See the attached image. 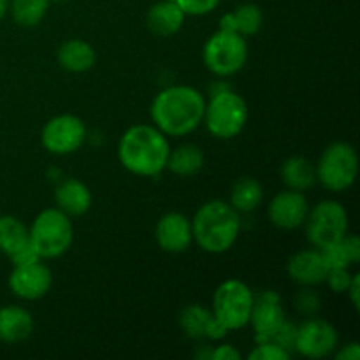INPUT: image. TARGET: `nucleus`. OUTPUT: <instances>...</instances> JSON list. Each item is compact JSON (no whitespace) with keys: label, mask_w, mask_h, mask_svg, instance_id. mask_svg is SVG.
Masks as SVG:
<instances>
[{"label":"nucleus","mask_w":360,"mask_h":360,"mask_svg":"<svg viewBox=\"0 0 360 360\" xmlns=\"http://www.w3.org/2000/svg\"><path fill=\"white\" fill-rule=\"evenodd\" d=\"M206 97L188 84H172L155 95L151 122L167 137H185L202 125Z\"/></svg>","instance_id":"nucleus-1"},{"label":"nucleus","mask_w":360,"mask_h":360,"mask_svg":"<svg viewBox=\"0 0 360 360\" xmlns=\"http://www.w3.org/2000/svg\"><path fill=\"white\" fill-rule=\"evenodd\" d=\"M171 151L167 136L155 125L137 123L122 134L118 143L120 164L141 178H157L167 169Z\"/></svg>","instance_id":"nucleus-2"},{"label":"nucleus","mask_w":360,"mask_h":360,"mask_svg":"<svg viewBox=\"0 0 360 360\" xmlns=\"http://www.w3.org/2000/svg\"><path fill=\"white\" fill-rule=\"evenodd\" d=\"M193 243L202 252L221 255L234 248L241 232V213L227 200L214 199L202 204L192 218Z\"/></svg>","instance_id":"nucleus-3"},{"label":"nucleus","mask_w":360,"mask_h":360,"mask_svg":"<svg viewBox=\"0 0 360 360\" xmlns=\"http://www.w3.org/2000/svg\"><path fill=\"white\" fill-rule=\"evenodd\" d=\"M28 241L41 260L58 259L69 252L74 241L70 217L58 207L42 210L28 227Z\"/></svg>","instance_id":"nucleus-4"},{"label":"nucleus","mask_w":360,"mask_h":360,"mask_svg":"<svg viewBox=\"0 0 360 360\" xmlns=\"http://www.w3.org/2000/svg\"><path fill=\"white\" fill-rule=\"evenodd\" d=\"M202 123L206 125L207 132L217 139H234L248 123V104L231 88L210 95V101H206Z\"/></svg>","instance_id":"nucleus-5"},{"label":"nucleus","mask_w":360,"mask_h":360,"mask_svg":"<svg viewBox=\"0 0 360 360\" xmlns=\"http://www.w3.org/2000/svg\"><path fill=\"white\" fill-rule=\"evenodd\" d=\"M316 169V181L334 193L347 192L359 176V155L350 143L336 141L322 151Z\"/></svg>","instance_id":"nucleus-6"},{"label":"nucleus","mask_w":360,"mask_h":360,"mask_svg":"<svg viewBox=\"0 0 360 360\" xmlns=\"http://www.w3.org/2000/svg\"><path fill=\"white\" fill-rule=\"evenodd\" d=\"M255 294L241 280H225L217 287L211 302V313L229 333L245 329L250 323Z\"/></svg>","instance_id":"nucleus-7"},{"label":"nucleus","mask_w":360,"mask_h":360,"mask_svg":"<svg viewBox=\"0 0 360 360\" xmlns=\"http://www.w3.org/2000/svg\"><path fill=\"white\" fill-rule=\"evenodd\" d=\"M246 60L248 42L238 32L217 30L204 44L202 62L217 77L234 76L246 65Z\"/></svg>","instance_id":"nucleus-8"},{"label":"nucleus","mask_w":360,"mask_h":360,"mask_svg":"<svg viewBox=\"0 0 360 360\" xmlns=\"http://www.w3.org/2000/svg\"><path fill=\"white\" fill-rule=\"evenodd\" d=\"M304 227L308 241L315 248L322 250L340 243L348 234V213L338 200H320L319 204L309 207Z\"/></svg>","instance_id":"nucleus-9"},{"label":"nucleus","mask_w":360,"mask_h":360,"mask_svg":"<svg viewBox=\"0 0 360 360\" xmlns=\"http://www.w3.org/2000/svg\"><path fill=\"white\" fill-rule=\"evenodd\" d=\"M88 139L83 120L70 112L56 115L46 122L41 132V144L48 153L65 157L76 153Z\"/></svg>","instance_id":"nucleus-10"},{"label":"nucleus","mask_w":360,"mask_h":360,"mask_svg":"<svg viewBox=\"0 0 360 360\" xmlns=\"http://www.w3.org/2000/svg\"><path fill=\"white\" fill-rule=\"evenodd\" d=\"M340 334L330 322L320 316H309L297 327L295 352L306 359H326L336 352Z\"/></svg>","instance_id":"nucleus-11"},{"label":"nucleus","mask_w":360,"mask_h":360,"mask_svg":"<svg viewBox=\"0 0 360 360\" xmlns=\"http://www.w3.org/2000/svg\"><path fill=\"white\" fill-rule=\"evenodd\" d=\"M309 211V202L304 192L285 188L271 199L267 206L269 221L280 231H295L302 227Z\"/></svg>","instance_id":"nucleus-12"},{"label":"nucleus","mask_w":360,"mask_h":360,"mask_svg":"<svg viewBox=\"0 0 360 360\" xmlns=\"http://www.w3.org/2000/svg\"><path fill=\"white\" fill-rule=\"evenodd\" d=\"M9 288L18 299L23 301H37L42 299L53 285V274L42 260L27 264V266H14L9 274Z\"/></svg>","instance_id":"nucleus-13"},{"label":"nucleus","mask_w":360,"mask_h":360,"mask_svg":"<svg viewBox=\"0 0 360 360\" xmlns=\"http://www.w3.org/2000/svg\"><path fill=\"white\" fill-rule=\"evenodd\" d=\"M285 320H287V316H285L281 297L276 290H266L260 295H255L248 323L255 333V343L273 340Z\"/></svg>","instance_id":"nucleus-14"},{"label":"nucleus","mask_w":360,"mask_h":360,"mask_svg":"<svg viewBox=\"0 0 360 360\" xmlns=\"http://www.w3.org/2000/svg\"><path fill=\"white\" fill-rule=\"evenodd\" d=\"M155 239L165 253L186 252L193 243L192 220L178 211L162 214L155 227Z\"/></svg>","instance_id":"nucleus-15"},{"label":"nucleus","mask_w":360,"mask_h":360,"mask_svg":"<svg viewBox=\"0 0 360 360\" xmlns=\"http://www.w3.org/2000/svg\"><path fill=\"white\" fill-rule=\"evenodd\" d=\"M179 327L186 338L193 341H221L229 334V330L217 322L211 309L202 304H188L179 313Z\"/></svg>","instance_id":"nucleus-16"},{"label":"nucleus","mask_w":360,"mask_h":360,"mask_svg":"<svg viewBox=\"0 0 360 360\" xmlns=\"http://www.w3.org/2000/svg\"><path fill=\"white\" fill-rule=\"evenodd\" d=\"M326 260L319 248L301 250L294 253L287 262V274L292 281L301 287H316L322 285L327 276Z\"/></svg>","instance_id":"nucleus-17"},{"label":"nucleus","mask_w":360,"mask_h":360,"mask_svg":"<svg viewBox=\"0 0 360 360\" xmlns=\"http://www.w3.org/2000/svg\"><path fill=\"white\" fill-rule=\"evenodd\" d=\"M55 202L60 211L70 218L83 217L88 213L94 202L90 188L77 178L60 179L55 188Z\"/></svg>","instance_id":"nucleus-18"},{"label":"nucleus","mask_w":360,"mask_h":360,"mask_svg":"<svg viewBox=\"0 0 360 360\" xmlns=\"http://www.w3.org/2000/svg\"><path fill=\"white\" fill-rule=\"evenodd\" d=\"M186 14L172 0L153 4L146 14V25L151 34L158 37H171L183 28Z\"/></svg>","instance_id":"nucleus-19"},{"label":"nucleus","mask_w":360,"mask_h":360,"mask_svg":"<svg viewBox=\"0 0 360 360\" xmlns=\"http://www.w3.org/2000/svg\"><path fill=\"white\" fill-rule=\"evenodd\" d=\"M34 333V316L23 306H4L0 308V341L21 343Z\"/></svg>","instance_id":"nucleus-20"},{"label":"nucleus","mask_w":360,"mask_h":360,"mask_svg":"<svg viewBox=\"0 0 360 360\" xmlns=\"http://www.w3.org/2000/svg\"><path fill=\"white\" fill-rule=\"evenodd\" d=\"M56 58H58L60 67L67 72L83 74L94 69L97 63V53L90 42L83 39H69L60 44Z\"/></svg>","instance_id":"nucleus-21"},{"label":"nucleus","mask_w":360,"mask_h":360,"mask_svg":"<svg viewBox=\"0 0 360 360\" xmlns=\"http://www.w3.org/2000/svg\"><path fill=\"white\" fill-rule=\"evenodd\" d=\"M280 176L283 185L295 192H306L316 183L315 164L301 155H294L283 160V164L280 165Z\"/></svg>","instance_id":"nucleus-22"},{"label":"nucleus","mask_w":360,"mask_h":360,"mask_svg":"<svg viewBox=\"0 0 360 360\" xmlns=\"http://www.w3.org/2000/svg\"><path fill=\"white\" fill-rule=\"evenodd\" d=\"M204 164H206V155L197 144H179L178 148H171L169 151L167 169L179 178H192L199 174Z\"/></svg>","instance_id":"nucleus-23"},{"label":"nucleus","mask_w":360,"mask_h":360,"mask_svg":"<svg viewBox=\"0 0 360 360\" xmlns=\"http://www.w3.org/2000/svg\"><path fill=\"white\" fill-rule=\"evenodd\" d=\"M264 199V188L259 179L243 176L232 185L231 199L229 204L234 207L238 213H252L260 206Z\"/></svg>","instance_id":"nucleus-24"},{"label":"nucleus","mask_w":360,"mask_h":360,"mask_svg":"<svg viewBox=\"0 0 360 360\" xmlns=\"http://www.w3.org/2000/svg\"><path fill=\"white\" fill-rule=\"evenodd\" d=\"M28 245V227L13 214L0 217V252L11 257Z\"/></svg>","instance_id":"nucleus-25"},{"label":"nucleus","mask_w":360,"mask_h":360,"mask_svg":"<svg viewBox=\"0 0 360 360\" xmlns=\"http://www.w3.org/2000/svg\"><path fill=\"white\" fill-rule=\"evenodd\" d=\"M49 4V0H9V13L18 27L34 28L46 18Z\"/></svg>","instance_id":"nucleus-26"},{"label":"nucleus","mask_w":360,"mask_h":360,"mask_svg":"<svg viewBox=\"0 0 360 360\" xmlns=\"http://www.w3.org/2000/svg\"><path fill=\"white\" fill-rule=\"evenodd\" d=\"M232 14H234L236 20V32L241 34L243 37H252L262 28L264 14L257 4H241L232 11Z\"/></svg>","instance_id":"nucleus-27"},{"label":"nucleus","mask_w":360,"mask_h":360,"mask_svg":"<svg viewBox=\"0 0 360 360\" xmlns=\"http://www.w3.org/2000/svg\"><path fill=\"white\" fill-rule=\"evenodd\" d=\"M294 306L297 309L299 315L306 316H316L320 313V308H322V297L319 295V292H315L313 287H302L301 290L297 292L294 299Z\"/></svg>","instance_id":"nucleus-28"},{"label":"nucleus","mask_w":360,"mask_h":360,"mask_svg":"<svg viewBox=\"0 0 360 360\" xmlns=\"http://www.w3.org/2000/svg\"><path fill=\"white\" fill-rule=\"evenodd\" d=\"M292 354L283 350V348L278 343H274L273 340L257 343V347L253 348L252 354L248 355L250 360H288Z\"/></svg>","instance_id":"nucleus-29"},{"label":"nucleus","mask_w":360,"mask_h":360,"mask_svg":"<svg viewBox=\"0 0 360 360\" xmlns=\"http://www.w3.org/2000/svg\"><path fill=\"white\" fill-rule=\"evenodd\" d=\"M354 274L350 273V267H334L327 271V276L323 283L334 292V294H347L350 281Z\"/></svg>","instance_id":"nucleus-30"},{"label":"nucleus","mask_w":360,"mask_h":360,"mask_svg":"<svg viewBox=\"0 0 360 360\" xmlns=\"http://www.w3.org/2000/svg\"><path fill=\"white\" fill-rule=\"evenodd\" d=\"M186 16H206V14L213 13L220 0H172Z\"/></svg>","instance_id":"nucleus-31"},{"label":"nucleus","mask_w":360,"mask_h":360,"mask_svg":"<svg viewBox=\"0 0 360 360\" xmlns=\"http://www.w3.org/2000/svg\"><path fill=\"white\" fill-rule=\"evenodd\" d=\"M297 327L294 322H288V320H285L283 323H281V327L278 329V333L274 334L273 341L274 343L280 345L283 350H287L288 354H292V352H295V341H297Z\"/></svg>","instance_id":"nucleus-32"},{"label":"nucleus","mask_w":360,"mask_h":360,"mask_svg":"<svg viewBox=\"0 0 360 360\" xmlns=\"http://www.w3.org/2000/svg\"><path fill=\"white\" fill-rule=\"evenodd\" d=\"M320 252H322L323 260H326V264L329 269H334V267H350L352 266L350 259H348L347 253H345V250H343V246H341V241L326 246V248H322Z\"/></svg>","instance_id":"nucleus-33"},{"label":"nucleus","mask_w":360,"mask_h":360,"mask_svg":"<svg viewBox=\"0 0 360 360\" xmlns=\"http://www.w3.org/2000/svg\"><path fill=\"white\" fill-rule=\"evenodd\" d=\"M341 246H343L345 253L350 259L352 266L359 264L360 260V239L355 234H347L341 239Z\"/></svg>","instance_id":"nucleus-34"},{"label":"nucleus","mask_w":360,"mask_h":360,"mask_svg":"<svg viewBox=\"0 0 360 360\" xmlns=\"http://www.w3.org/2000/svg\"><path fill=\"white\" fill-rule=\"evenodd\" d=\"M11 262H13V266H27V264H32V262H37L39 255L34 252V248L30 246V241H28V245H25L23 248L18 250L16 253H13V255L9 257Z\"/></svg>","instance_id":"nucleus-35"},{"label":"nucleus","mask_w":360,"mask_h":360,"mask_svg":"<svg viewBox=\"0 0 360 360\" xmlns=\"http://www.w3.org/2000/svg\"><path fill=\"white\" fill-rule=\"evenodd\" d=\"M211 360H241V354L232 345L221 343L213 347V350H211Z\"/></svg>","instance_id":"nucleus-36"},{"label":"nucleus","mask_w":360,"mask_h":360,"mask_svg":"<svg viewBox=\"0 0 360 360\" xmlns=\"http://www.w3.org/2000/svg\"><path fill=\"white\" fill-rule=\"evenodd\" d=\"M336 354H334V357L338 360H359L360 359V345L357 341H350V343L343 345V347H340L338 345L336 348Z\"/></svg>","instance_id":"nucleus-37"},{"label":"nucleus","mask_w":360,"mask_h":360,"mask_svg":"<svg viewBox=\"0 0 360 360\" xmlns=\"http://www.w3.org/2000/svg\"><path fill=\"white\" fill-rule=\"evenodd\" d=\"M347 295L348 299H350L355 311H359L360 309V274H354V278H352L350 281V287H348L347 290Z\"/></svg>","instance_id":"nucleus-38"},{"label":"nucleus","mask_w":360,"mask_h":360,"mask_svg":"<svg viewBox=\"0 0 360 360\" xmlns=\"http://www.w3.org/2000/svg\"><path fill=\"white\" fill-rule=\"evenodd\" d=\"M218 30L224 32H236V20L232 13H225L224 16L220 18V25H218Z\"/></svg>","instance_id":"nucleus-39"},{"label":"nucleus","mask_w":360,"mask_h":360,"mask_svg":"<svg viewBox=\"0 0 360 360\" xmlns=\"http://www.w3.org/2000/svg\"><path fill=\"white\" fill-rule=\"evenodd\" d=\"M211 350H213V347L211 345H200L199 347V352L195 354V357L199 360H211Z\"/></svg>","instance_id":"nucleus-40"},{"label":"nucleus","mask_w":360,"mask_h":360,"mask_svg":"<svg viewBox=\"0 0 360 360\" xmlns=\"http://www.w3.org/2000/svg\"><path fill=\"white\" fill-rule=\"evenodd\" d=\"M9 13V0H0V21Z\"/></svg>","instance_id":"nucleus-41"},{"label":"nucleus","mask_w":360,"mask_h":360,"mask_svg":"<svg viewBox=\"0 0 360 360\" xmlns=\"http://www.w3.org/2000/svg\"><path fill=\"white\" fill-rule=\"evenodd\" d=\"M49 2H55V4H63V2H69V0H49Z\"/></svg>","instance_id":"nucleus-42"}]
</instances>
